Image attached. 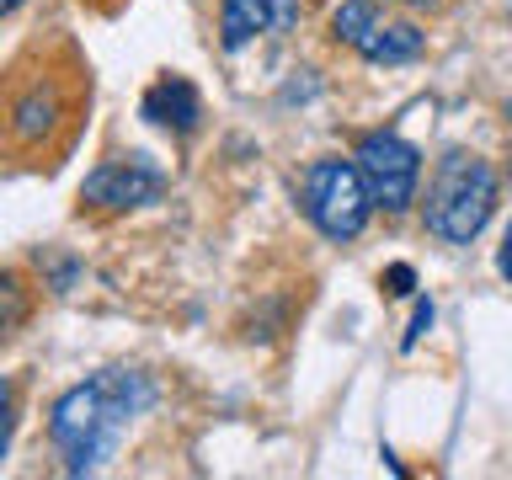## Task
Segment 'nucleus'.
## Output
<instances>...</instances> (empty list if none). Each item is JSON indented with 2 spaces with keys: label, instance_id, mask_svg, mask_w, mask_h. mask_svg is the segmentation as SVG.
<instances>
[{
  "label": "nucleus",
  "instance_id": "obj_6",
  "mask_svg": "<svg viewBox=\"0 0 512 480\" xmlns=\"http://www.w3.org/2000/svg\"><path fill=\"white\" fill-rule=\"evenodd\" d=\"M166 192V171L150 155H123V160H102L86 182H80V203L102 208V214H128L144 208Z\"/></svg>",
  "mask_w": 512,
  "mask_h": 480
},
{
  "label": "nucleus",
  "instance_id": "obj_1",
  "mask_svg": "<svg viewBox=\"0 0 512 480\" xmlns=\"http://www.w3.org/2000/svg\"><path fill=\"white\" fill-rule=\"evenodd\" d=\"M150 406H155V384L134 368H102L86 384L64 390L48 411V438H54L64 475H96Z\"/></svg>",
  "mask_w": 512,
  "mask_h": 480
},
{
  "label": "nucleus",
  "instance_id": "obj_11",
  "mask_svg": "<svg viewBox=\"0 0 512 480\" xmlns=\"http://www.w3.org/2000/svg\"><path fill=\"white\" fill-rule=\"evenodd\" d=\"M11 432H16V379L0 374V459L11 448Z\"/></svg>",
  "mask_w": 512,
  "mask_h": 480
},
{
  "label": "nucleus",
  "instance_id": "obj_5",
  "mask_svg": "<svg viewBox=\"0 0 512 480\" xmlns=\"http://www.w3.org/2000/svg\"><path fill=\"white\" fill-rule=\"evenodd\" d=\"M331 32L347 48H358L368 64H406L427 48V32L416 22H390V16H379V0H342L331 16Z\"/></svg>",
  "mask_w": 512,
  "mask_h": 480
},
{
  "label": "nucleus",
  "instance_id": "obj_10",
  "mask_svg": "<svg viewBox=\"0 0 512 480\" xmlns=\"http://www.w3.org/2000/svg\"><path fill=\"white\" fill-rule=\"evenodd\" d=\"M27 320H32V294H27V283L16 278L11 267H0V347H6L11 336H22Z\"/></svg>",
  "mask_w": 512,
  "mask_h": 480
},
{
  "label": "nucleus",
  "instance_id": "obj_7",
  "mask_svg": "<svg viewBox=\"0 0 512 480\" xmlns=\"http://www.w3.org/2000/svg\"><path fill=\"white\" fill-rule=\"evenodd\" d=\"M304 0H219V43L240 54L256 38H272V32L299 27Z\"/></svg>",
  "mask_w": 512,
  "mask_h": 480
},
{
  "label": "nucleus",
  "instance_id": "obj_3",
  "mask_svg": "<svg viewBox=\"0 0 512 480\" xmlns=\"http://www.w3.org/2000/svg\"><path fill=\"white\" fill-rule=\"evenodd\" d=\"M299 198H304V214H310V224L326 240H358L368 214H374V198H368L363 176L352 160H315L310 171H304L299 182Z\"/></svg>",
  "mask_w": 512,
  "mask_h": 480
},
{
  "label": "nucleus",
  "instance_id": "obj_14",
  "mask_svg": "<svg viewBox=\"0 0 512 480\" xmlns=\"http://www.w3.org/2000/svg\"><path fill=\"white\" fill-rule=\"evenodd\" d=\"M411 283H416V272L400 262V267H390V294H411Z\"/></svg>",
  "mask_w": 512,
  "mask_h": 480
},
{
  "label": "nucleus",
  "instance_id": "obj_13",
  "mask_svg": "<svg viewBox=\"0 0 512 480\" xmlns=\"http://www.w3.org/2000/svg\"><path fill=\"white\" fill-rule=\"evenodd\" d=\"M496 272L512 283V219H507V230H502V246H496Z\"/></svg>",
  "mask_w": 512,
  "mask_h": 480
},
{
  "label": "nucleus",
  "instance_id": "obj_2",
  "mask_svg": "<svg viewBox=\"0 0 512 480\" xmlns=\"http://www.w3.org/2000/svg\"><path fill=\"white\" fill-rule=\"evenodd\" d=\"M491 214H496V171L480 155H464V150L443 155L427 182V203H422L427 230L443 246H470L491 224Z\"/></svg>",
  "mask_w": 512,
  "mask_h": 480
},
{
  "label": "nucleus",
  "instance_id": "obj_9",
  "mask_svg": "<svg viewBox=\"0 0 512 480\" xmlns=\"http://www.w3.org/2000/svg\"><path fill=\"white\" fill-rule=\"evenodd\" d=\"M59 112H64L59 86H54V80H38V86H27V91L11 102V134L22 139V144H38L48 128L59 123Z\"/></svg>",
  "mask_w": 512,
  "mask_h": 480
},
{
  "label": "nucleus",
  "instance_id": "obj_4",
  "mask_svg": "<svg viewBox=\"0 0 512 480\" xmlns=\"http://www.w3.org/2000/svg\"><path fill=\"white\" fill-rule=\"evenodd\" d=\"M352 166H358L368 198H374V208H384V214H406V208L416 203V187H422V155H416L400 134H390V128L363 134L358 150H352Z\"/></svg>",
  "mask_w": 512,
  "mask_h": 480
},
{
  "label": "nucleus",
  "instance_id": "obj_15",
  "mask_svg": "<svg viewBox=\"0 0 512 480\" xmlns=\"http://www.w3.org/2000/svg\"><path fill=\"white\" fill-rule=\"evenodd\" d=\"M16 6H27V0H0V16H11Z\"/></svg>",
  "mask_w": 512,
  "mask_h": 480
},
{
  "label": "nucleus",
  "instance_id": "obj_8",
  "mask_svg": "<svg viewBox=\"0 0 512 480\" xmlns=\"http://www.w3.org/2000/svg\"><path fill=\"white\" fill-rule=\"evenodd\" d=\"M139 118L155 123V128H166V134H198V123H203V96H198V86H192V80L166 75V80H155V86L144 91Z\"/></svg>",
  "mask_w": 512,
  "mask_h": 480
},
{
  "label": "nucleus",
  "instance_id": "obj_12",
  "mask_svg": "<svg viewBox=\"0 0 512 480\" xmlns=\"http://www.w3.org/2000/svg\"><path fill=\"white\" fill-rule=\"evenodd\" d=\"M432 326V304L422 299V304H416V315H411V331H406V342H400V347H416V342H422V331Z\"/></svg>",
  "mask_w": 512,
  "mask_h": 480
},
{
  "label": "nucleus",
  "instance_id": "obj_16",
  "mask_svg": "<svg viewBox=\"0 0 512 480\" xmlns=\"http://www.w3.org/2000/svg\"><path fill=\"white\" fill-rule=\"evenodd\" d=\"M395 6H416V11H422V6H432V0H395Z\"/></svg>",
  "mask_w": 512,
  "mask_h": 480
}]
</instances>
